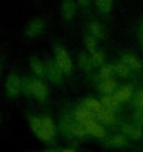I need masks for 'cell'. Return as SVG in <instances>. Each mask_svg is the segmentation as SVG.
I'll return each mask as SVG.
<instances>
[{
    "label": "cell",
    "instance_id": "cell-1",
    "mask_svg": "<svg viewBox=\"0 0 143 152\" xmlns=\"http://www.w3.org/2000/svg\"><path fill=\"white\" fill-rule=\"evenodd\" d=\"M30 125L33 133L43 142H52L55 137V124L51 116H31Z\"/></svg>",
    "mask_w": 143,
    "mask_h": 152
},
{
    "label": "cell",
    "instance_id": "cell-2",
    "mask_svg": "<svg viewBox=\"0 0 143 152\" xmlns=\"http://www.w3.org/2000/svg\"><path fill=\"white\" fill-rule=\"evenodd\" d=\"M23 91L26 94H28V96L36 97L39 102H45L48 99V96H49L48 87L42 81H39L36 78H27V79H24L23 81Z\"/></svg>",
    "mask_w": 143,
    "mask_h": 152
},
{
    "label": "cell",
    "instance_id": "cell-3",
    "mask_svg": "<svg viewBox=\"0 0 143 152\" xmlns=\"http://www.w3.org/2000/svg\"><path fill=\"white\" fill-rule=\"evenodd\" d=\"M23 91V79L18 73H9L5 81V93L9 99H15Z\"/></svg>",
    "mask_w": 143,
    "mask_h": 152
},
{
    "label": "cell",
    "instance_id": "cell-4",
    "mask_svg": "<svg viewBox=\"0 0 143 152\" xmlns=\"http://www.w3.org/2000/svg\"><path fill=\"white\" fill-rule=\"evenodd\" d=\"M54 54H55V63H57V66L63 70V73H64V75L72 73V70H73V63H72V60H70L67 51H66L63 46L57 45L55 49H54Z\"/></svg>",
    "mask_w": 143,
    "mask_h": 152
},
{
    "label": "cell",
    "instance_id": "cell-5",
    "mask_svg": "<svg viewBox=\"0 0 143 152\" xmlns=\"http://www.w3.org/2000/svg\"><path fill=\"white\" fill-rule=\"evenodd\" d=\"M45 69H46V76H48V79L49 82H52V85H61L63 84V70L57 66L55 61H48L45 64Z\"/></svg>",
    "mask_w": 143,
    "mask_h": 152
},
{
    "label": "cell",
    "instance_id": "cell-6",
    "mask_svg": "<svg viewBox=\"0 0 143 152\" xmlns=\"http://www.w3.org/2000/svg\"><path fill=\"white\" fill-rule=\"evenodd\" d=\"M43 28H45L43 18H34V20H31L27 24V27H26V36L30 37V39H34V37H37V36L42 34Z\"/></svg>",
    "mask_w": 143,
    "mask_h": 152
},
{
    "label": "cell",
    "instance_id": "cell-7",
    "mask_svg": "<svg viewBox=\"0 0 143 152\" xmlns=\"http://www.w3.org/2000/svg\"><path fill=\"white\" fill-rule=\"evenodd\" d=\"M84 125H85L88 134H91V136H94V137H97V139H103V137L106 136V130H104V127L100 124L98 119L88 121V122H85Z\"/></svg>",
    "mask_w": 143,
    "mask_h": 152
},
{
    "label": "cell",
    "instance_id": "cell-8",
    "mask_svg": "<svg viewBox=\"0 0 143 152\" xmlns=\"http://www.w3.org/2000/svg\"><path fill=\"white\" fill-rule=\"evenodd\" d=\"M121 128H122V133H124L127 137H130L131 140H140V139L143 137V130H142V127H139V125H136V124H122Z\"/></svg>",
    "mask_w": 143,
    "mask_h": 152
},
{
    "label": "cell",
    "instance_id": "cell-9",
    "mask_svg": "<svg viewBox=\"0 0 143 152\" xmlns=\"http://www.w3.org/2000/svg\"><path fill=\"white\" fill-rule=\"evenodd\" d=\"M75 119L78 121V122H81V124H85V122H88V121H93V119H96V113L93 112V110H90L87 106H79V107H76V110H75Z\"/></svg>",
    "mask_w": 143,
    "mask_h": 152
},
{
    "label": "cell",
    "instance_id": "cell-10",
    "mask_svg": "<svg viewBox=\"0 0 143 152\" xmlns=\"http://www.w3.org/2000/svg\"><path fill=\"white\" fill-rule=\"evenodd\" d=\"M75 124H76V119H73L70 115H64L63 118H61V121H60V130H61V133L66 136V137H73V127H75Z\"/></svg>",
    "mask_w": 143,
    "mask_h": 152
},
{
    "label": "cell",
    "instance_id": "cell-11",
    "mask_svg": "<svg viewBox=\"0 0 143 152\" xmlns=\"http://www.w3.org/2000/svg\"><path fill=\"white\" fill-rule=\"evenodd\" d=\"M61 14H63L64 20H67V21L73 20V17L76 15V3L73 0H64L61 3Z\"/></svg>",
    "mask_w": 143,
    "mask_h": 152
},
{
    "label": "cell",
    "instance_id": "cell-12",
    "mask_svg": "<svg viewBox=\"0 0 143 152\" xmlns=\"http://www.w3.org/2000/svg\"><path fill=\"white\" fill-rule=\"evenodd\" d=\"M106 145L109 148H113V149H122V148H127L128 140H127L125 134H115L106 142Z\"/></svg>",
    "mask_w": 143,
    "mask_h": 152
},
{
    "label": "cell",
    "instance_id": "cell-13",
    "mask_svg": "<svg viewBox=\"0 0 143 152\" xmlns=\"http://www.w3.org/2000/svg\"><path fill=\"white\" fill-rule=\"evenodd\" d=\"M133 87H130V85H124V87H121V88H118L115 93H113V96H115V99L119 102V103H124V102H128L131 97H133Z\"/></svg>",
    "mask_w": 143,
    "mask_h": 152
},
{
    "label": "cell",
    "instance_id": "cell-14",
    "mask_svg": "<svg viewBox=\"0 0 143 152\" xmlns=\"http://www.w3.org/2000/svg\"><path fill=\"white\" fill-rule=\"evenodd\" d=\"M96 118H97L101 124L110 125V124L115 122V112H112V110H109V109H106V107H101V109L96 113Z\"/></svg>",
    "mask_w": 143,
    "mask_h": 152
},
{
    "label": "cell",
    "instance_id": "cell-15",
    "mask_svg": "<svg viewBox=\"0 0 143 152\" xmlns=\"http://www.w3.org/2000/svg\"><path fill=\"white\" fill-rule=\"evenodd\" d=\"M88 34L94 36L97 40L98 39H103L104 37V27L100 23H97V21H91L88 24Z\"/></svg>",
    "mask_w": 143,
    "mask_h": 152
},
{
    "label": "cell",
    "instance_id": "cell-16",
    "mask_svg": "<svg viewBox=\"0 0 143 152\" xmlns=\"http://www.w3.org/2000/svg\"><path fill=\"white\" fill-rule=\"evenodd\" d=\"M100 102H101L103 107H106V109H109V110H112V112H116L118 107H119V102L115 99L113 94H106Z\"/></svg>",
    "mask_w": 143,
    "mask_h": 152
},
{
    "label": "cell",
    "instance_id": "cell-17",
    "mask_svg": "<svg viewBox=\"0 0 143 152\" xmlns=\"http://www.w3.org/2000/svg\"><path fill=\"white\" fill-rule=\"evenodd\" d=\"M122 63H125L131 70H139V69H142V63L137 60L136 55H133V54H130V52H125V54L122 55Z\"/></svg>",
    "mask_w": 143,
    "mask_h": 152
},
{
    "label": "cell",
    "instance_id": "cell-18",
    "mask_svg": "<svg viewBox=\"0 0 143 152\" xmlns=\"http://www.w3.org/2000/svg\"><path fill=\"white\" fill-rule=\"evenodd\" d=\"M98 90L103 94H113L118 88H116V82L110 78V79H101V82L98 85Z\"/></svg>",
    "mask_w": 143,
    "mask_h": 152
},
{
    "label": "cell",
    "instance_id": "cell-19",
    "mask_svg": "<svg viewBox=\"0 0 143 152\" xmlns=\"http://www.w3.org/2000/svg\"><path fill=\"white\" fill-rule=\"evenodd\" d=\"M30 67H31V70H33V73H34L36 76H45V75H46L45 64H43L37 57H33V58L30 60Z\"/></svg>",
    "mask_w": 143,
    "mask_h": 152
},
{
    "label": "cell",
    "instance_id": "cell-20",
    "mask_svg": "<svg viewBox=\"0 0 143 152\" xmlns=\"http://www.w3.org/2000/svg\"><path fill=\"white\" fill-rule=\"evenodd\" d=\"M112 2L113 0H96V6L101 15H107L112 9Z\"/></svg>",
    "mask_w": 143,
    "mask_h": 152
},
{
    "label": "cell",
    "instance_id": "cell-21",
    "mask_svg": "<svg viewBox=\"0 0 143 152\" xmlns=\"http://www.w3.org/2000/svg\"><path fill=\"white\" fill-rule=\"evenodd\" d=\"M84 106H87L90 110H93L94 113H97L101 107H103V104H101V102L100 100H96V99H85V102H84Z\"/></svg>",
    "mask_w": 143,
    "mask_h": 152
},
{
    "label": "cell",
    "instance_id": "cell-22",
    "mask_svg": "<svg viewBox=\"0 0 143 152\" xmlns=\"http://www.w3.org/2000/svg\"><path fill=\"white\" fill-rule=\"evenodd\" d=\"M115 73V64H103L100 70V78L101 79H110V76Z\"/></svg>",
    "mask_w": 143,
    "mask_h": 152
},
{
    "label": "cell",
    "instance_id": "cell-23",
    "mask_svg": "<svg viewBox=\"0 0 143 152\" xmlns=\"http://www.w3.org/2000/svg\"><path fill=\"white\" fill-rule=\"evenodd\" d=\"M90 58H91V63H93L94 67H98V66H103L104 64V54L100 52V51L91 52V57Z\"/></svg>",
    "mask_w": 143,
    "mask_h": 152
},
{
    "label": "cell",
    "instance_id": "cell-24",
    "mask_svg": "<svg viewBox=\"0 0 143 152\" xmlns=\"http://www.w3.org/2000/svg\"><path fill=\"white\" fill-rule=\"evenodd\" d=\"M79 66H81V69H84L85 72H91V69L94 67L93 63H91V58H90L88 55H84V54L79 55Z\"/></svg>",
    "mask_w": 143,
    "mask_h": 152
},
{
    "label": "cell",
    "instance_id": "cell-25",
    "mask_svg": "<svg viewBox=\"0 0 143 152\" xmlns=\"http://www.w3.org/2000/svg\"><path fill=\"white\" fill-rule=\"evenodd\" d=\"M73 137H85L87 134H88V131H87V128H85V125L84 124H81V122H78L76 121V124H75V127H73Z\"/></svg>",
    "mask_w": 143,
    "mask_h": 152
},
{
    "label": "cell",
    "instance_id": "cell-26",
    "mask_svg": "<svg viewBox=\"0 0 143 152\" xmlns=\"http://www.w3.org/2000/svg\"><path fill=\"white\" fill-rule=\"evenodd\" d=\"M84 42H85V46H87V49H88L90 52L97 51V39H96L94 36L87 34V36H85V39H84Z\"/></svg>",
    "mask_w": 143,
    "mask_h": 152
},
{
    "label": "cell",
    "instance_id": "cell-27",
    "mask_svg": "<svg viewBox=\"0 0 143 152\" xmlns=\"http://www.w3.org/2000/svg\"><path fill=\"white\" fill-rule=\"evenodd\" d=\"M130 67L125 64V63H119V64H115V73H118L121 78H127L130 75Z\"/></svg>",
    "mask_w": 143,
    "mask_h": 152
},
{
    "label": "cell",
    "instance_id": "cell-28",
    "mask_svg": "<svg viewBox=\"0 0 143 152\" xmlns=\"http://www.w3.org/2000/svg\"><path fill=\"white\" fill-rule=\"evenodd\" d=\"M133 121H134L136 125L143 127V110H142V109H137V110L134 112V115H133Z\"/></svg>",
    "mask_w": 143,
    "mask_h": 152
},
{
    "label": "cell",
    "instance_id": "cell-29",
    "mask_svg": "<svg viewBox=\"0 0 143 152\" xmlns=\"http://www.w3.org/2000/svg\"><path fill=\"white\" fill-rule=\"evenodd\" d=\"M134 106L137 109H142L143 110V90L137 91V94L134 96Z\"/></svg>",
    "mask_w": 143,
    "mask_h": 152
},
{
    "label": "cell",
    "instance_id": "cell-30",
    "mask_svg": "<svg viewBox=\"0 0 143 152\" xmlns=\"http://www.w3.org/2000/svg\"><path fill=\"white\" fill-rule=\"evenodd\" d=\"M137 39H139L140 46L143 48V21H142L140 26H139V30H137Z\"/></svg>",
    "mask_w": 143,
    "mask_h": 152
},
{
    "label": "cell",
    "instance_id": "cell-31",
    "mask_svg": "<svg viewBox=\"0 0 143 152\" xmlns=\"http://www.w3.org/2000/svg\"><path fill=\"white\" fill-rule=\"evenodd\" d=\"M78 3L82 6V8H88L91 5V0H78Z\"/></svg>",
    "mask_w": 143,
    "mask_h": 152
},
{
    "label": "cell",
    "instance_id": "cell-32",
    "mask_svg": "<svg viewBox=\"0 0 143 152\" xmlns=\"http://www.w3.org/2000/svg\"><path fill=\"white\" fill-rule=\"evenodd\" d=\"M3 69H5V61H3L2 57H0V76L3 75Z\"/></svg>",
    "mask_w": 143,
    "mask_h": 152
},
{
    "label": "cell",
    "instance_id": "cell-33",
    "mask_svg": "<svg viewBox=\"0 0 143 152\" xmlns=\"http://www.w3.org/2000/svg\"><path fill=\"white\" fill-rule=\"evenodd\" d=\"M61 152H75V149L73 148H64Z\"/></svg>",
    "mask_w": 143,
    "mask_h": 152
},
{
    "label": "cell",
    "instance_id": "cell-34",
    "mask_svg": "<svg viewBox=\"0 0 143 152\" xmlns=\"http://www.w3.org/2000/svg\"><path fill=\"white\" fill-rule=\"evenodd\" d=\"M46 152H61L60 149H55V148H52V149H48Z\"/></svg>",
    "mask_w": 143,
    "mask_h": 152
},
{
    "label": "cell",
    "instance_id": "cell-35",
    "mask_svg": "<svg viewBox=\"0 0 143 152\" xmlns=\"http://www.w3.org/2000/svg\"><path fill=\"white\" fill-rule=\"evenodd\" d=\"M0 119H2V118H0Z\"/></svg>",
    "mask_w": 143,
    "mask_h": 152
}]
</instances>
